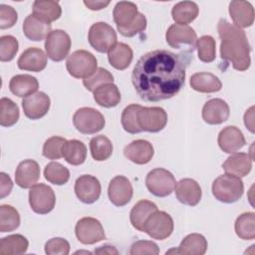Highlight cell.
<instances>
[{
  "mask_svg": "<svg viewBox=\"0 0 255 255\" xmlns=\"http://www.w3.org/2000/svg\"><path fill=\"white\" fill-rule=\"evenodd\" d=\"M190 55L154 50L141 56L131 73V83L139 98L159 102L174 97L185 82Z\"/></svg>",
  "mask_w": 255,
  "mask_h": 255,
  "instance_id": "6da1fadb",
  "label": "cell"
},
{
  "mask_svg": "<svg viewBox=\"0 0 255 255\" xmlns=\"http://www.w3.org/2000/svg\"><path fill=\"white\" fill-rule=\"evenodd\" d=\"M217 32L221 40V59L230 62L237 71L248 70L251 64L250 45L245 32L223 18L217 23Z\"/></svg>",
  "mask_w": 255,
  "mask_h": 255,
  "instance_id": "7a4b0ae2",
  "label": "cell"
},
{
  "mask_svg": "<svg viewBox=\"0 0 255 255\" xmlns=\"http://www.w3.org/2000/svg\"><path fill=\"white\" fill-rule=\"evenodd\" d=\"M212 194L220 202L233 203L238 201L244 192V184L240 177L224 173L212 183Z\"/></svg>",
  "mask_w": 255,
  "mask_h": 255,
  "instance_id": "3957f363",
  "label": "cell"
},
{
  "mask_svg": "<svg viewBox=\"0 0 255 255\" xmlns=\"http://www.w3.org/2000/svg\"><path fill=\"white\" fill-rule=\"evenodd\" d=\"M98 61L96 57L86 51L77 50L72 53L66 62L67 71L76 79H87L97 71Z\"/></svg>",
  "mask_w": 255,
  "mask_h": 255,
  "instance_id": "277c9868",
  "label": "cell"
},
{
  "mask_svg": "<svg viewBox=\"0 0 255 255\" xmlns=\"http://www.w3.org/2000/svg\"><path fill=\"white\" fill-rule=\"evenodd\" d=\"M73 124L77 130L84 134H93L102 130L106 121L101 112L93 108H81L73 116Z\"/></svg>",
  "mask_w": 255,
  "mask_h": 255,
  "instance_id": "5b68a950",
  "label": "cell"
},
{
  "mask_svg": "<svg viewBox=\"0 0 255 255\" xmlns=\"http://www.w3.org/2000/svg\"><path fill=\"white\" fill-rule=\"evenodd\" d=\"M175 184L176 181L173 174L161 167L150 170L145 177V185L148 191L157 197L170 195L174 190Z\"/></svg>",
  "mask_w": 255,
  "mask_h": 255,
  "instance_id": "8992f818",
  "label": "cell"
},
{
  "mask_svg": "<svg viewBox=\"0 0 255 255\" xmlns=\"http://www.w3.org/2000/svg\"><path fill=\"white\" fill-rule=\"evenodd\" d=\"M88 40L96 51L107 53L117 44V33L108 23L97 22L91 26Z\"/></svg>",
  "mask_w": 255,
  "mask_h": 255,
  "instance_id": "52a82bcc",
  "label": "cell"
},
{
  "mask_svg": "<svg viewBox=\"0 0 255 255\" xmlns=\"http://www.w3.org/2000/svg\"><path fill=\"white\" fill-rule=\"evenodd\" d=\"M56 203L54 190L47 184H34L29 191V204L32 210L38 214H47L51 212Z\"/></svg>",
  "mask_w": 255,
  "mask_h": 255,
  "instance_id": "ba28073f",
  "label": "cell"
},
{
  "mask_svg": "<svg viewBox=\"0 0 255 255\" xmlns=\"http://www.w3.org/2000/svg\"><path fill=\"white\" fill-rule=\"evenodd\" d=\"M173 227L174 224L171 216L164 211L156 210L146 220L143 232L152 239L164 240L171 235Z\"/></svg>",
  "mask_w": 255,
  "mask_h": 255,
  "instance_id": "9c48e42d",
  "label": "cell"
},
{
  "mask_svg": "<svg viewBox=\"0 0 255 255\" xmlns=\"http://www.w3.org/2000/svg\"><path fill=\"white\" fill-rule=\"evenodd\" d=\"M71 38L67 32L61 29L51 31L45 41L47 56L54 62L63 61L71 50Z\"/></svg>",
  "mask_w": 255,
  "mask_h": 255,
  "instance_id": "30bf717a",
  "label": "cell"
},
{
  "mask_svg": "<svg viewBox=\"0 0 255 255\" xmlns=\"http://www.w3.org/2000/svg\"><path fill=\"white\" fill-rule=\"evenodd\" d=\"M77 239L86 245H91L106 239L102 223L94 217H83L75 226Z\"/></svg>",
  "mask_w": 255,
  "mask_h": 255,
  "instance_id": "8fae6325",
  "label": "cell"
},
{
  "mask_svg": "<svg viewBox=\"0 0 255 255\" xmlns=\"http://www.w3.org/2000/svg\"><path fill=\"white\" fill-rule=\"evenodd\" d=\"M137 121L142 131L158 132L167 124V114L159 107H141L137 113Z\"/></svg>",
  "mask_w": 255,
  "mask_h": 255,
  "instance_id": "7c38bea8",
  "label": "cell"
},
{
  "mask_svg": "<svg viewBox=\"0 0 255 255\" xmlns=\"http://www.w3.org/2000/svg\"><path fill=\"white\" fill-rule=\"evenodd\" d=\"M101 191L102 186L96 176L84 174L78 177L75 182V193L83 203L92 204L96 202L100 198Z\"/></svg>",
  "mask_w": 255,
  "mask_h": 255,
  "instance_id": "4fadbf2b",
  "label": "cell"
},
{
  "mask_svg": "<svg viewBox=\"0 0 255 255\" xmlns=\"http://www.w3.org/2000/svg\"><path fill=\"white\" fill-rule=\"evenodd\" d=\"M108 195L110 201L114 205L118 207L127 205L132 197V186L130 181L124 175L115 176L110 181Z\"/></svg>",
  "mask_w": 255,
  "mask_h": 255,
  "instance_id": "5bb4252c",
  "label": "cell"
},
{
  "mask_svg": "<svg viewBox=\"0 0 255 255\" xmlns=\"http://www.w3.org/2000/svg\"><path fill=\"white\" fill-rule=\"evenodd\" d=\"M51 106V100L44 92H36L22 101L25 116L30 120H39L46 116Z\"/></svg>",
  "mask_w": 255,
  "mask_h": 255,
  "instance_id": "9a60e30c",
  "label": "cell"
},
{
  "mask_svg": "<svg viewBox=\"0 0 255 255\" xmlns=\"http://www.w3.org/2000/svg\"><path fill=\"white\" fill-rule=\"evenodd\" d=\"M165 39L170 47L179 49L182 45L194 47L197 35L194 29L188 25L172 24L165 33Z\"/></svg>",
  "mask_w": 255,
  "mask_h": 255,
  "instance_id": "2e32d148",
  "label": "cell"
},
{
  "mask_svg": "<svg viewBox=\"0 0 255 255\" xmlns=\"http://www.w3.org/2000/svg\"><path fill=\"white\" fill-rule=\"evenodd\" d=\"M174 190L178 201L188 206L197 205L202 196L200 185L192 178L180 179L176 182Z\"/></svg>",
  "mask_w": 255,
  "mask_h": 255,
  "instance_id": "e0dca14e",
  "label": "cell"
},
{
  "mask_svg": "<svg viewBox=\"0 0 255 255\" xmlns=\"http://www.w3.org/2000/svg\"><path fill=\"white\" fill-rule=\"evenodd\" d=\"M230 109L222 99H211L202 108V119L208 125H220L228 120Z\"/></svg>",
  "mask_w": 255,
  "mask_h": 255,
  "instance_id": "ac0fdd59",
  "label": "cell"
},
{
  "mask_svg": "<svg viewBox=\"0 0 255 255\" xmlns=\"http://www.w3.org/2000/svg\"><path fill=\"white\" fill-rule=\"evenodd\" d=\"M217 141L221 150L226 153H235L246 144L242 131L235 126H228L221 129Z\"/></svg>",
  "mask_w": 255,
  "mask_h": 255,
  "instance_id": "d6986e66",
  "label": "cell"
},
{
  "mask_svg": "<svg viewBox=\"0 0 255 255\" xmlns=\"http://www.w3.org/2000/svg\"><path fill=\"white\" fill-rule=\"evenodd\" d=\"M154 150L152 144L145 139H135L125 146L124 154L135 164H146L152 156Z\"/></svg>",
  "mask_w": 255,
  "mask_h": 255,
  "instance_id": "ffe728a7",
  "label": "cell"
},
{
  "mask_svg": "<svg viewBox=\"0 0 255 255\" xmlns=\"http://www.w3.org/2000/svg\"><path fill=\"white\" fill-rule=\"evenodd\" d=\"M40 166L33 159L21 161L15 171V181L21 188H31L40 178Z\"/></svg>",
  "mask_w": 255,
  "mask_h": 255,
  "instance_id": "44dd1931",
  "label": "cell"
},
{
  "mask_svg": "<svg viewBox=\"0 0 255 255\" xmlns=\"http://www.w3.org/2000/svg\"><path fill=\"white\" fill-rule=\"evenodd\" d=\"M17 65L24 71L41 72L47 66V55L40 48L30 47L20 55Z\"/></svg>",
  "mask_w": 255,
  "mask_h": 255,
  "instance_id": "7402d4cb",
  "label": "cell"
},
{
  "mask_svg": "<svg viewBox=\"0 0 255 255\" xmlns=\"http://www.w3.org/2000/svg\"><path fill=\"white\" fill-rule=\"evenodd\" d=\"M229 14L238 28L250 27L254 22V8L248 1L234 0L229 4Z\"/></svg>",
  "mask_w": 255,
  "mask_h": 255,
  "instance_id": "603a6c76",
  "label": "cell"
},
{
  "mask_svg": "<svg viewBox=\"0 0 255 255\" xmlns=\"http://www.w3.org/2000/svg\"><path fill=\"white\" fill-rule=\"evenodd\" d=\"M51 23H48L34 14L28 15L23 23V33L31 41H42L51 33Z\"/></svg>",
  "mask_w": 255,
  "mask_h": 255,
  "instance_id": "cb8c5ba5",
  "label": "cell"
},
{
  "mask_svg": "<svg viewBox=\"0 0 255 255\" xmlns=\"http://www.w3.org/2000/svg\"><path fill=\"white\" fill-rule=\"evenodd\" d=\"M252 158L248 153L237 152L230 155L222 164L226 173L243 177L246 176L252 168Z\"/></svg>",
  "mask_w": 255,
  "mask_h": 255,
  "instance_id": "d4e9b609",
  "label": "cell"
},
{
  "mask_svg": "<svg viewBox=\"0 0 255 255\" xmlns=\"http://www.w3.org/2000/svg\"><path fill=\"white\" fill-rule=\"evenodd\" d=\"M39 88L38 80L27 74L16 75L11 78L9 83V89L11 93L19 98H26L34 93Z\"/></svg>",
  "mask_w": 255,
  "mask_h": 255,
  "instance_id": "484cf974",
  "label": "cell"
},
{
  "mask_svg": "<svg viewBox=\"0 0 255 255\" xmlns=\"http://www.w3.org/2000/svg\"><path fill=\"white\" fill-rule=\"evenodd\" d=\"M190 87L199 93H216L222 88V83L215 75L206 72L195 73L189 81Z\"/></svg>",
  "mask_w": 255,
  "mask_h": 255,
  "instance_id": "4316f807",
  "label": "cell"
},
{
  "mask_svg": "<svg viewBox=\"0 0 255 255\" xmlns=\"http://www.w3.org/2000/svg\"><path fill=\"white\" fill-rule=\"evenodd\" d=\"M157 210L155 203L149 200H139L136 202L130 210L129 220L131 225L138 231L143 232V227L148 217Z\"/></svg>",
  "mask_w": 255,
  "mask_h": 255,
  "instance_id": "83f0119b",
  "label": "cell"
},
{
  "mask_svg": "<svg viewBox=\"0 0 255 255\" xmlns=\"http://www.w3.org/2000/svg\"><path fill=\"white\" fill-rule=\"evenodd\" d=\"M93 93L95 102L104 108H114L121 102L120 90L113 83L104 84L98 87Z\"/></svg>",
  "mask_w": 255,
  "mask_h": 255,
  "instance_id": "f1b7e54d",
  "label": "cell"
},
{
  "mask_svg": "<svg viewBox=\"0 0 255 255\" xmlns=\"http://www.w3.org/2000/svg\"><path fill=\"white\" fill-rule=\"evenodd\" d=\"M133 53L131 48L125 43H117L109 52L108 60L110 64L117 70L123 71L127 69L132 61Z\"/></svg>",
  "mask_w": 255,
  "mask_h": 255,
  "instance_id": "f546056e",
  "label": "cell"
},
{
  "mask_svg": "<svg viewBox=\"0 0 255 255\" xmlns=\"http://www.w3.org/2000/svg\"><path fill=\"white\" fill-rule=\"evenodd\" d=\"M207 240L198 233H191L183 238L178 248L177 254L183 255H203L207 250Z\"/></svg>",
  "mask_w": 255,
  "mask_h": 255,
  "instance_id": "4dcf8cb0",
  "label": "cell"
},
{
  "mask_svg": "<svg viewBox=\"0 0 255 255\" xmlns=\"http://www.w3.org/2000/svg\"><path fill=\"white\" fill-rule=\"evenodd\" d=\"M33 14L38 18L51 23L61 17L62 8L57 1L37 0L33 3Z\"/></svg>",
  "mask_w": 255,
  "mask_h": 255,
  "instance_id": "1f68e13d",
  "label": "cell"
},
{
  "mask_svg": "<svg viewBox=\"0 0 255 255\" xmlns=\"http://www.w3.org/2000/svg\"><path fill=\"white\" fill-rule=\"evenodd\" d=\"M199 13L197 4L193 1H181L176 3L171 10L173 21L179 25L191 23Z\"/></svg>",
  "mask_w": 255,
  "mask_h": 255,
  "instance_id": "d6a6232c",
  "label": "cell"
},
{
  "mask_svg": "<svg viewBox=\"0 0 255 255\" xmlns=\"http://www.w3.org/2000/svg\"><path fill=\"white\" fill-rule=\"evenodd\" d=\"M138 14L137 7L129 1H120L116 4L113 16L117 27H127L131 24Z\"/></svg>",
  "mask_w": 255,
  "mask_h": 255,
  "instance_id": "836d02e7",
  "label": "cell"
},
{
  "mask_svg": "<svg viewBox=\"0 0 255 255\" xmlns=\"http://www.w3.org/2000/svg\"><path fill=\"white\" fill-rule=\"evenodd\" d=\"M63 157L72 165H80L87 158V147L85 143L78 139L67 140L63 147Z\"/></svg>",
  "mask_w": 255,
  "mask_h": 255,
  "instance_id": "e575fe53",
  "label": "cell"
},
{
  "mask_svg": "<svg viewBox=\"0 0 255 255\" xmlns=\"http://www.w3.org/2000/svg\"><path fill=\"white\" fill-rule=\"evenodd\" d=\"M29 242L27 238L21 234H12L3 237L0 240L1 255H18L27 251Z\"/></svg>",
  "mask_w": 255,
  "mask_h": 255,
  "instance_id": "d590c367",
  "label": "cell"
},
{
  "mask_svg": "<svg viewBox=\"0 0 255 255\" xmlns=\"http://www.w3.org/2000/svg\"><path fill=\"white\" fill-rule=\"evenodd\" d=\"M236 235L243 240H253L255 238V213L244 212L235 221Z\"/></svg>",
  "mask_w": 255,
  "mask_h": 255,
  "instance_id": "8d00e7d4",
  "label": "cell"
},
{
  "mask_svg": "<svg viewBox=\"0 0 255 255\" xmlns=\"http://www.w3.org/2000/svg\"><path fill=\"white\" fill-rule=\"evenodd\" d=\"M113 149V143L106 135H96L90 140L91 154L97 161L107 160L112 155Z\"/></svg>",
  "mask_w": 255,
  "mask_h": 255,
  "instance_id": "74e56055",
  "label": "cell"
},
{
  "mask_svg": "<svg viewBox=\"0 0 255 255\" xmlns=\"http://www.w3.org/2000/svg\"><path fill=\"white\" fill-rule=\"evenodd\" d=\"M20 225V214L11 205L3 204L0 206V231L2 233L17 229Z\"/></svg>",
  "mask_w": 255,
  "mask_h": 255,
  "instance_id": "f35d334b",
  "label": "cell"
},
{
  "mask_svg": "<svg viewBox=\"0 0 255 255\" xmlns=\"http://www.w3.org/2000/svg\"><path fill=\"white\" fill-rule=\"evenodd\" d=\"M44 176L46 180L55 185H63L70 178V171L67 167L57 161H52L45 166Z\"/></svg>",
  "mask_w": 255,
  "mask_h": 255,
  "instance_id": "ab89813d",
  "label": "cell"
},
{
  "mask_svg": "<svg viewBox=\"0 0 255 255\" xmlns=\"http://www.w3.org/2000/svg\"><path fill=\"white\" fill-rule=\"evenodd\" d=\"M20 117L18 106L8 98L0 100V125L2 127L14 126Z\"/></svg>",
  "mask_w": 255,
  "mask_h": 255,
  "instance_id": "60d3db41",
  "label": "cell"
},
{
  "mask_svg": "<svg viewBox=\"0 0 255 255\" xmlns=\"http://www.w3.org/2000/svg\"><path fill=\"white\" fill-rule=\"evenodd\" d=\"M141 106L136 104H131L126 107L122 113V126L126 131L128 133H138L141 130L137 121V113L140 110Z\"/></svg>",
  "mask_w": 255,
  "mask_h": 255,
  "instance_id": "b9f144b4",
  "label": "cell"
},
{
  "mask_svg": "<svg viewBox=\"0 0 255 255\" xmlns=\"http://www.w3.org/2000/svg\"><path fill=\"white\" fill-rule=\"evenodd\" d=\"M197 49L198 59L204 63H211L216 57V43L213 37L209 35H204L197 39L195 43Z\"/></svg>",
  "mask_w": 255,
  "mask_h": 255,
  "instance_id": "7bdbcfd3",
  "label": "cell"
},
{
  "mask_svg": "<svg viewBox=\"0 0 255 255\" xmlns=\"http://www.w3.org/2000/svg\"><path fill=\"white\" fill-rule=\"evenodd\" d=\"M67 139L61 136L54 135L49 137L43 145V155L48 159H59L63 157V147Z\"/></svg>",
  "mask_w": 255,
  "mask_h": 255,
  "instance_id": "ee69618b",
  "label": "cell"
},
{
  "mask_svg": "<svg viewBox=\"0 0 255 255\" xmlns=\"http://www.w3.org/2000/svg\"><path fill=\"white\" fill-rule=\"evenodd\" d=\"M114 82V76L112 73H110L107 69L104 68H98L97 71L89 78L83 80V84L85 88L90 91L94 92L98 87Z\"/></svg>",
  "mask_w": 255,
  "mask_h": 255,
  "instance_id": "f6af8a7d",
  "label": "cell"
},
{
  "mask_svg": "<svg viewBox=\"0 0 255 255\" xmlns=\"http://www.w3.org/2000/svg\"><path fill=\"white\" fill-rule=\"evenodd\" d=\"M19 49L17 39L11 35H5L0 37V61L9 62L12 61Z\"/></svg>",
  "mask_w": 255,
  "mask_h": 255,
  "instance_id": "bcb514c9",
  "label": "cell"
},
{
  "mask_svg": "<svg viewBox=\"0 0 255 255\" xmlns=\"http://www.w3.org/2000/svg\"><path fill=\"white\" fill-rule=\"evenodd\" d=\"M118 31L120 32L121 35H123L124 37H133L141 32H143L146 28V18L142 13L137 14L136 18L134 19V21L129 24L127 27H117Z\"/></svg>",
  "mask_w": 255,
  "mask_h": 255,
  "instance_id": "7dc6e473",
  "label": "cell"
},
{
  "mask_svg": "<svg viewBox=\"0 0 255 255\" xmlns=\"http://www.w3.org/2000/svg\"><path fill=\"white\" fill-rule=\"evenodd\" d=\"M45 253L48 255H68L70 253V244L61 237L51 238L45 244Z\"/></svg>",
  "mask_w": 255,
  "mask_h": 255,
  "instance_id": "c3c4849f",
  "label": "cell"
},
{
  "mask_svg": "<svg viewBox=\"0 0 255 255\" xmlns=\"http://www.w3.org/2000/svg\"><path fill=\"white\" fill-rule=\"evenodd\" d=\"M159 253L158 246L148 240H139L130 246L129 254L130 255H142V254H151V255H157Z\"/></svg>",
  "mask_w": 255,
  "mask_h": 255,
  "instance_id": "681fc988",
  "label": "cell"
},
{
  "mask_svg": "<svg viewBox=\"0 0 255 255\" xmlns=\"http://www.w3.org/2000/svg\"><path fill=\"white\" fill-rule=\"evenodd\" d=\"M18 19V14L16 10L5 4L0 5V28L8 29L13 27Z\"/></svg>",
  "mask_w": 255,
  "mask_h": 255,
  "instance_id": "f907efd6",
  "label": "cell"
},
{
  "mask_svg": "<svg viewBox=\"0 0 255 255\" xmlns=\"http://www.w3.org/2000/svg\"><path fill=\"white\" fill-rule=\"evenodd\" d=\"M0 198H4L10 194L13 188V182L8 174L5 172L0 173Z\"/></svg>",
  "mask_w": 255,
  "mask_h": 255,
  "instance_id": "816d5d0a",
  "label": "cell"
},
{
  "mask_svg": "<svg viewBox=\"0 0 255 255\" xmlns=\"http://www.w3.org/2000/svg\"><path fill=\"white\" fill-rule=\"evenodd\" d=\"M254 107H251L248 111H246L244 115V124L246 128L251 131L254 132Z\"/></svg>",
  "mask_w": 255,
  "mask_h": 255,
  "instance_id": "f5cc1de1",
  "label": "cell"
},
{
  "mask_svg": "<svg viewBox=\"0 0 255 255\" xmlns=\"http://www.w3.org/2000/svg\"><path fill=\"white\" fill-rule=\"evenodd\" d=\"M84 4L90 9V10H102L104 8H106L109 4L110 1H93V0H85Z\"/></svg>",
  "mask_w": 255,
  "mask_h": 255,
  "instance_id": "db71d44e",
  "label": "cell"
},
{
  "mask_svg": "<svg viewBox=\"0 0 255 255\" xmlns=\"http://www.w3.org/2000/svg\"><path fill=\"white\" fill-rule=\"evenodd\" d=\"M94 253H96V254H109V255L115 254V255H117V254H119V251L114 246L104 245V246H101V247L95 249Z\"/></svg>",
  "mask_w": 255,
  "mask_h": 255,
  "instance_id": "11a10c76",
  "label": "cell"
},
{
  "mask_svg": "<svg viewBox=\"0 0 255 255\" xmlns=\"http://www.w3.org/2000/svg\"><path fill=\"white\" fill-rule=\"evenodd\" d=\"M78 253H86V254H91V252H89V251H77L75 254H78Z\"/></svg>",
  "mask_w": 255,
  "mask_h": 255,
  "instance_id": "9f6ffc18",
  "label": "cell"
}]
</instances>
